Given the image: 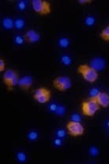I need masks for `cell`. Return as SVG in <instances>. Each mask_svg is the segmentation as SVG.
<instances>
[{
	"label": "cell",
	"mask_w": 109,
	"mask_h": 164,
	"mask_svg": "<svg viewBox=\"0 0 109 164\" xmlns=\"http://www.w3.org/2000/svg\"><path fill=\"white\" fill-rule=\"evenodd\" d=\"M27 2L26 1H19L18 3H17V9L19 10H25V9L27 8Z\"/></svg>",
	"instance_id": "cb8c5ba5"
},
{
	"label": "cell",
	"mask_w": 109,
	"mask_h": 164,
	"mask_svg": "<svg viewBox=\"0 0 109 164\" xmlns=\"http://www.w3.org/2000/svg\"><path fill=\"white\" fill-rule=\"evenodd\" d=\"M32 7L34 11L40 15H48L51 12V4L48 1L33 0L32 2Z\"/></svg>",
	"instance_id": "277c9868"
},
{
	"label": "cell",
	"mask_w": 109,
	"mask_h": 164,
	"mask_svg": "<svg viewBox=\"0 0 109 164\" xmlns=\"http://www.w3.org/2000/svg\"><path fill=\"white\" fill-rule=\"evenodd\" d=\"M90 66L97 72L101 71L104 70L106 68V61H105V59L101 57H94L90 60Z\"/></svg>",
	"instance_id": "ba28073f"
},
{
	"label": "cell",
	"mask_w": 109,
	"mask_h": 164,
	"mask_svg": "<svg viewBox=\"0 0 109 164\" xmlns=\"http://www.w3.org/2000/svg\"><path fill=\"white\" fill-rule=\"evenodd\" d=\"M5 68H6V63L5 60L3 59H0V71H5Z\"/></svg>",
	"instance_id": "f1b7e54d"
},
{
	"label": "cell",
	"mask_w": 109,
	"mask_h": 164,
	"mask_svg": "<svg viewBox=\"0 0 109 164\" xmlns=\"http://www.w3.org/2000/svg\"><path fill=\"white\" fill-rule=\"evenodd\" d=\"M101 91H99V89L97 87H94L92 88V89H91L90 91V98H94L98 94L100 93Z\"/></svg>",
	"instance_id": "d4e9b609"
},
{
	"label": "cell",
	"mask_w": 109,
	"mask_h": 164,
	"mask_svg": "<svg viewBox=\"0 0 109 164\" xmlns=\"http://www.w3.org/2000/svg\"><path fill=\"white\" fill-rule=\"evenodd\" d=\"M72 80L68 76L56 77L53 80V86L56 90L61 92H65L72 87Z\"/></svg>",
	"instance_id": "5b68a950"
},
{
	"label": "cell",
	"mask_w": 109,
	"mask_h": 164,
	"mask_svg": "<svg viewBox=\"0 0 109 164\" xmlns=\"http://www.w3.org/2000/svg\"><path fill=\"white\" fill-rule=\"evenodd\" d=\"M53 144L57 147H59L62 146L63 144V140L62 138H59V137H56L55 140H53Z\"/></svg>",
	"instance_id": "484cf974"
},
{
	"label": "cell",
	"mask_w": 109,
	"mask_h": 164,
	"mask_svg": "<svg viewBox=\"0 0 109 164\" xmlns=\"http://www.w3.org/2000/svg\"><path fill=\"white\" fill-rule=\"evenodd\" d=\"M100 37L104 41H109V25L101 30Z\"/></svg>",
	"instance_id": "9a60e30c"
},
{
	"label": "cell",
	"mask_w": 109,
	"mask_h": 164,
	"mask_svg": "<svg viewBox=\"0 0 109 164\" xmlns=\"http://www.w3.org/2000/svg\"><path fill=\"white\" fill-rule=\"evenodd\" d=\"M58 106H59V105H58L57 103L52 102V103H51L50 105H49V106H48V110H49V111L51 112V113H55L56 111V110H57Z\"/></svg>",
	"instance_id": "83f0119b"
},
{
	"label": "cell",
	"mask_w": 109,
	"mask_h": 164,
	"mask_svg": "<svg viewBox=\"0 0 109 164\" xmlns=\"http://www.w3.org/2000/svg\"><path fill=\"white\" fill-rule=\"evenodd\" d=\"M66 111H67V110H66V107H65L64 105H59L55 113L56 114V116L62 117L64 116V114L66 113Z\"/></svg>",
	"instance_id": "44dd1931"
},
{
	"label": "cell",
	"mask_w": 109,
	"mask_h": 164,
	"mask_svg": "<svg viewBox=\"0 0 109 164\" xmlns=\"http://www.w3.org/2000/svg\"><path fill=\"white\" fill-rule=\"evenodd\" d=\"M56 137H59V138L63 139L64 137H66L67 136V132L63 128H59L58 130L56 131Z\"/></svg>",
	"instance_id": "603a6c76"
},
{
	"label": "cell",
	"mask_w": 109,
	"mask_h": 164,
	"mask_svg": "<svg viewBox=\"0 0 109 164\" xmlns=\"http://www.w3.org/2000/svg\"><path fill=\"white\" fill-rule=\"evenodd\" d=\"M25 41L28 43H36L40 40V34L35 30V29H28L24 34Z\"/></svg>",
	"instance_id": "8fae6325"
},
{
	"label": "cell",
	"mask_w": 109,
	"mask_h": 164,
	"mask_svg": "<svg viewBox=\"0 0 109 164\" xmlns=\"http://www.w3.org/2000/svg\"><path fill=\"white\" fill-rule=\"evenodd\" d=\"M92 99H94L101 107L107 108L109 106V94L105 92H100Z\"/></svg>",
	"instance_id": "30bf717a"
},
{
	"label": "cell",
	"mask_w": 109,
	"mask_h": 164,
	"mask_svg": "<svg viewBox=\"0 0 109 164\" xmlns=\"http://www.w3.org/2000/svg\"><path fill=\"white\" fill-rule=\"evenodd\" d=\"M14 41L16 45H22L25 41L24 35H20V34L16 35V36L14 37Z\"/></svg>",
	"instance_id": "d6986e66"
},
{
	"label": "cell",
	"mask_w": 109,
	"mask_h": 164,
	"mask_svg": "<svg viewBox=\"0 0 109 164\" xmlns=\"http://www.w3.org/2000/svg\"><path fill=\"white\" fill-rule=\"evenodd\" d=\"M28 139L31 141H36L39 139V133L36 130L29 131L27 134Z\"/></svg>",
	"instance_id": "ac0fdd59"
},
{
	"label": "cell",
	"mask_w": 109,
	"mask_h": 164,
	"mask_svg": "<svg viewBox=\"0 0 109 164\" xmlns=\"http://www.w3.org/2000/svg\"><path fill=\"white\" fill-rule=\"evenodd\" d=\"M60 61H61V63L63 65L67 66V67L71 65V64H72V59H71V57H70L69 55H67V54L62 56L61 58H60Z\"/></svg>",
	"instance_id": "2e32d148"
},
{
	"label": "cell",
	"mask_w": 109,
	"mask_h": 164,
	"mask_svg": "<svg viewBox=\"0 0 109 164\" xmlns=\"http://www.w3.org/2000/svg\"><path fill=\"white\" fill-rule=\"evenodd\" d=\"M78 3H80V4L84 5V4H89V3H92V0H79Z\"/></svg>",
	"instance_id": "f546056e"
},
{
	"label": "cell",
	"mask_w": 109,
	"mask_h": 164,
	"mask_svg": "<svg viewBox=\"0 0 109 164\" xmlns=\"http://www.w3.org/2000/svg\"><path fill=\"white\" fill-rule=\"evenodd\" d=\"M108 134H109V128H108Z\"/></svg>",
	"instance_id": "1f68e13d"
},
{
	"label": "cell",
	"mask_w": 109,
	"mask_h": 164,
	"mask_svg": "<svg viewBox=\"0 0 109 164\" xmlns=\"http://www.w3.org/2000/svg\"><path fill=\"white\" fill-rule=\"evenodd\" d=\"M107 127L109 128V121H108V122H107Z\"/></svg>",
	"instance_id": "4dcf8cb0"
},
{
	"label": "cell",
	"mask_w": 109,
	"mask_h": 164,
	"mask_svg": "<svg viewBox=\"0 0 109 164\" xmlns=\"http://www.w3.org/2000/svg\"><path fill=\"white\" fill-rule=\"evenodd\" d=\"M77 71L80 74L82 78L88 82H94L99 78V74L93 68L88 64H80L78 67Z\"/></svg>",
	"instance_id": "6da1fadb"
},
{
	"label": "cell",
	"mask_w": 109,
	"mask_h": 164,
	"mask_svg": "<svg viewBox=\"0 0 109 164\" xmlns=\"http://www.w3.org/2000/svg\"><path fill=\"white\" fill-rule=\"evenodd\" d=\"M101 106L94 99L90 98L81 103V112L85 116L92 117L99 111Z\"/></svg>",
	"instance_id": "3957f363"
},
{
	"label": "cell",
	"mask_w": 109,
	"mask_h": 164,
	"mask_svg": "<svg viewBox=\"0 0 109 164\" xmlns=\"http://www.w3.org/2000/svg\"><path fill=\"white\" fill-rule=\"evenodd\" d=\"M67 130L69 135L74 137L83 136L85 133V128L81 122L70 121L67 123Z\"/></svg>",
	"instance_id": "8992f818"
},
{
	"label": "cell",
	"mask_w": 109,
	"mask_h": 164,
	"mask_svg": "<svg viewBox=\"0 0 109 164\" xmlns=\"http://www.w3.org/2000/svg\"><path fill=\"white\" fill-rule=\"evenodd\" d=\"M16 158L19 163H25L27 160V156L24 151H18L16 155Z\"/></svg>",
	"instance_id": "ffe728a7"
},
{
	"label": "cell",
	"mask_w": 109,
	"mask_h": 164,
	"mask_svg": "<svg viewBox=\"0 0 109 164\" xmlns=\"http://www.w3.org/2000/svg\"><path fill=\"white\" fill-rule=\"evenodd\" d=\"M50 90L47 87H39L36 89L33 94V98L40 104H45L51 99Z\"/></svg>",
	"instance_id": "52a82bcc"
},
{
	"label": "cell",
	"mask_w": 109,
	"mask_h": 164,
	"mask_svg": "<svg viewBox=\"0 0 109 164\" xmlns=\"http://www.w3.org/2000/svg\"><path fill=\"white\" fill-rule=\"evenodd\" d=\"M70 121H76V122H81V117L79 114H78V113H74V114H72L71 117H70Z\"/></svg>",
	"instance_id": "4316f807"
},
{
	"label": "cell",
	"mask_w": 109,
	"mask_h": 164,
	"mask_svg": "<svg viewBox=\"0 0 109 164\" xmlns=\"http://www.w3.org/2000/svg\"><path fill=\"white\" fill-rule=\"evenodd\" d=\"M25 26V21L22 17H18L14 20V28L17 29H22Z\"/></svg>",
	"instance_id": "5bb4252c"
},
{
	"label": "cell",
	"mask_w": 109,
	"mask_h": 164,
	"mask_svg": "<svg viewBox=\"0 0 109 164\" xmlns=\"http://www.w3.org/2000/svg\"><path fill=\"white\" fill-rule=\"evenodd\" d=\"M2 24L6 29H12L14 27V21L10 17H4L2 22Z\"/></svg>",
	"instance_id": "7c38bea8"
},
{
	"label": "cell",
	"mask_w": 109,
	"mask_h": 164,
	"mask_svg": "<svg viewBox=\"0 0 109 164\" xmlns=\"http://www.w3.org/2000/svg\"><path fill=\"white\" fill-rule=\"evenodd\" d=\"M70 45V40L68 37H60L58 40V45L62 48H68Z\"/></svg>",
	"instance_id": "4fadbf2b"
},
{
	"label": "cell",
	"mask_w": 109,
	"mask_h": 164,
	"mask_svg": "<svg viewBox=\"0 0 109 164\" xmlns=\"http://www.w3.org/2000/svg\"><path fill=\"white\" fill-rule=\"evenodd\" d=\"M19 75L17 71L10 68L8 70H6L4 74H3V80L4 84L6 86L7 90L9 91H12L14 87L18 85L19 82Z\"/></svg>",
	"instance_id": "7a4b0ae2"
},
{
	"label": "cell",
	"mask_w": 109,
	"mask_h": 164,
	"mask_svg": "<svg viewBox=\"0 0 109 164\" xmlns=\"http://www.w3.org/2000/svg\"><path fill=\"white\" fill-rule=\"evenodd\" d=\"M89 153H90V155L92 156V157H97V156H99L100 151H99L97 147L92 146V147L90 148V150H89Z\"/></svg>",
	"instance_id": "7402d4cb"
},
{
	"label": "cell",
	"mask_w": 109,
	"mask_h": 164,
	"mask_svg": "<svg viewBox=\"0 0 109 164\" xmlns=\"http://www.w3.org/2000/svg\"><path fill=\"white\" fill-rule=\"evenodd\" d=\"M96 22H97L96 17L92 15H88L85 18V24L87 26H90V27L94 26L96 24Z\"/></svg>",
	"instance_id": "e0dca14e"
},
{
	"label": "cell",
	"mask_w": 109,
	"mask_h": 164,
	"mask_svg": "<svg viewBox=\"0 0 109 164\" xmlns=\"http://www.w3.org/2000/svg\"><path fill=\"white\" fill-rule=\"evenodd\" d=\"M33 78L31 75H25L19 79L18 86L24 91H28L33 86Z\"/></svg>",
	"instance_id": "9c48e42d"
}]
</instances>
